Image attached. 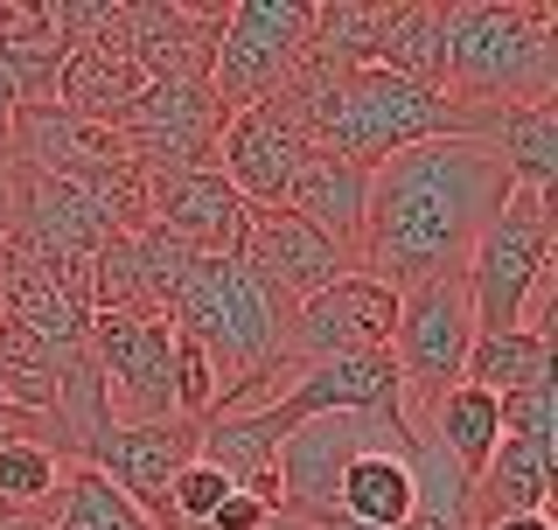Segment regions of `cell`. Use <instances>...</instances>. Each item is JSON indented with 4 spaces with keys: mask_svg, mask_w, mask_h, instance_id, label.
<instances>
[{
    "mask_svg": "<svg viewBox=\"0 0 558 530\" xmlns=\"http://www.w3.org/2000/svg\"><path fill=\"white\" fill-rule=\"evenodd\" d=\"M510 203V174L482 140H426L371 168V217H363V273L391 293L453 279L475 238Z\"/></svg>",
    "mask_w": 558,
    "mask_h": 530,
    "instance_id": "obj_1",
    "label": "cell"
},
{
    "mask_svg": "<svg viewBox=\"0 0 558 530\" xmlns=\"http://www.w3.org/2000/svg\"><path fill=\"white\" fill-rule=\"evenodd\" d=\"M558 28L545 0H461L447 8V98L468 112L551 105Z\"/></svg>",
    "mask_w": 558,
    "mask_h": 530,
    "instance_id": "obj_2",
    "label": "cell"
},
{
    "mask_svg": "<svg viewBox=\"0 0 558 530\" xmlns=\"http://www.w3.org/2000/svg\"><path fill=\"white\" fill-rule=\"evenodd\" d=\"M488 112H468L440 92H418V84L391 77V70H349L328 98L322 127H314V147L336 154V161L377 168L405 147H426V140H482Z\"/></svg>",
    "mask_w": 558,
    "mask_h": 530,
    "instance_id": "obj_3",
    "label": "cell"
},
{
    "mask_svg": "<svg viewBox=\"0 0 558 530\" xmlns=\"http://www.w3.org/2000/svg\"><path fill=\"white\" fill-rule=\"evenodd\" d=\"M551 244H558L551 203L510 189V203L496 209V224L475 238V252H468V265H461L475 335H502V328L551 335V287H558Z\"/></svg>",
    "mask_w": 558,
    "mask_h": 530,
    "instance_id": "obj_4",
    "label": "cell"
},
{
    "mask_svg": "<svg viewBox=\"0 0 558 530\" xmlns=\"http://www.w3.org/2000/svg\"><path fill=\"white\" fill-rule=\"evenodd\" d=\"M307 28H314L307 0H238V8H223L209 63H203L217 112L231 119L244 105H266L293 77V63L307 57Z\"/></svg>",
    "mask_w": 558,
    "mask_h": 530,
    "instance_id": "obj_5",
    "label": "cell"
},
{
    "mask_svg": "<svg viewBox=\"0 0 558 530\" xmlns=\"http://www.w3.org/2000/svg\"><path fill=\"white\" fill-rule=\"evenodd\" d=\"M468 349H475V314H468V287L461 273L433 279V287L398 293V328H391V370L398 392H405V426L440 405L468 370Z\"/></svg>",
    "mask_w": 558,
    "mask_h": 530,
    "instance_id": "obj_6",
    "label": "cell"
},
{
    "mask_svg": "<svg viewBox=\"0 0 558 530\" xmlns=\"http://www.w3.org/2000/svg\"><path fill=\"white\" fill-rule=\"evenodd\" d=\"M112 133H119V147H126L140 182H168V174L209 168L223 112H217V98H209L203 77H154L147 92L112 119Z\"/></svg>",
    "mask_w": 558,
    "mask_h": 530,
    "instance_id": "obj_7",
    "label": "cell"
},
{
    "mask_svg": "<svg viewBox=\"0 0 558 530\" xmlns=\"http://www.w3.org/2000/svg\"><path fill=\"white\" fill-rule=\"evenodd\" d=\"M391 328H398V293L371 273H342L287 308V370L301 377L314 363L391 349Z\"/></svg>",
    "mask_w": 558,
    "mask_h": 530,
    "instance_id": "obj_8",
    "label": "cell"
},
{
    "mask_svg": "<svg viewBox=\"0 0 558 530\" xmlns=\"http://www.w3.org/2000/svg\"><path fill=\"white\" fill-rule=\"evenodd\" d=\"M105 398H119V426H168L174 419V328L147 314H92L84 328Z\"/></svg>",
    "mask_w": 558,
    "mask_h": 530,
    "instance_id": "obj_9",
    "label": "cell"
},
{
    "mask_svg": "<svg viewBox=\"0 0 558 530\" xmlns=\"http://www.w3.org/2000/svg\"><path fill=\"white\" fill-rule=\"evenodd\" d=\"M307 154H314V140L266 98V105H244V112L223 119L209 168L231 182V196L244 209H287V189L307 168Z\"/></svg>",
    "mask_w": 558,
    "mask_h": 530,
    "instance_id": "obj_10",
    "label": "cell"
},
{
    "mask_svg": "<svg viewBox=\"0 0 558 530\" xmlns=\"http://www.w3.org/2000/svg\"><path fill=\"white\" fill-rule=\"evenodd\" d=\"M196 461V426L189 419H168V426H105L92 447L77 454V468H92L98 482H112L147 523H161L168 509V482Z\"/></svg>",
    "mask_w": 558,
    "mask_h": 530,
    "instance_id": "obj_11",
    "label": "cell"
},
{
    "mask_svg": "<svg viewBox=\"0 0 558 530\" xmlns=\"http://www.w3.org/2000/svg\"><path fill=\"white\" fill-rule=\"evenodd\" d=\"M328 412H377V419H405V392H398V370L391 349H363V357H336V363H314L287 392L272 398L279 426H301V419H328Z\"/></svg>",
    "mask_w": 558,
    "mask_h": 530,
    "instance_id": "obj_12",
    "label": "cell"
},
{
    "mask_svg": "<svg viewBox=\"0 0 558 530\" xmlns=\"http://www.w3.org/2000/svg\"><path fill=\"white\" fill-rule=\"evenodd\" d=\"M244 258H252V273L287 300H307L314 287H328V279L363 273L356 252L328 244L314 224L293 217V209H244Z\"/></svg>",
    "mask_w": 558,
    "mask_h": 530,
    "instance_id": "obj_13",
    "label": "cell"
},
{
    "mask_svg": "<svg viewBox=\"0 0 558 530\" xmlns=\"http://www.w3.org/2000/svg\"><path fill=\"white\" fill-rule=\"evenodd\" d=\"M147 224L182 238L196 258H244V203L217 168H189L168 182H147Z\"/></svg>",
    "mask_w": 558,
    "mask_h": 530,
    "instance_id": "obj_14",
    "label": "cell"
},
{
    "mask_svg": "<svg viewBox=\"0 0 558 530\" xmlns=\"http://www.w3.org/2000/svg\"><path fill=\"white\" fill-rule=\"evenodd\" d=\"M412 433H391L377 447H363L336 482V517L363 530H405L418 509V468H412Z\"/></svg>",
    "mask_w": 558,
    "mask_h": 530,
    "instance_id": "obj_15",
    "label": "cell"
},
{
    "mask_svg": "<svg viewBox=\"0 0 558 530\" xmlns=\"http://www.w3.org/2000/svg\"><path fill=\"white\" fill-rule=\"evenodd\" d=\"M287 209L301 224H314L328 244H342V252H363V217H371V168L356 161H336V154L314 147L307 168L293 174L287 189ZM363 265V258H356Z\"/></svg>",
    "mask_w": 558,
    "mask_h": 530,
    "instance_id": "obj_16",
    "label": "cell"
},
{
    "mask_svg": "<svg viewBox=\"0 0 558 530\" xmlns=\"http://www.w3.org/2000/svg\"><path fill=\"white\" fill-rule=\"evenodd\" d=\"M482 147L502 161L510 189L551 203V182H558V105H517V112H488Z\"/></svg>",
    "mask_w": 558,
    "mask_h": 530,
    "instance_id": "obj_17",
    "label": "cell"
},
{
    "mask_svg": "<svg viewBox=\"0 0 558 530\" xmlns=\"http://www.w3.org/2000/svg\"><path fill=\"white\" fill-rule=\"evenodd\" d=\"M371 63L418 84V92L447 98V8H433V0H398V8H384V35H377Z\"/></svg>",
    "mask_w": 558,
    "mask_h": 530,
    "instance_id": "obj_18",
    "label": "cell"
},
{
    "mask_svg": "<svg viewBox=\"0 0 558 530\" xmlns=\"http://www.w3.org/2000/svg\"><path fill=\"white\" fill-rule=\"evenodd\" d=\"M551 447H531V439H496L488 468L475 474V523H496V517H545L551 503Z\"/></svg>",
    "mask_w": 558,
    "mask_h": 530,
    "instance_id": "obj_19",
    "label": "cell"
},
{
    "mask_svg": "<svg viewBox=\"0 0 558 530\" xmlns=\"http://www.w3.org/2000/svg\"><path fill=\"white\" fill-rule=\"evenodd\" d=\"M412 439H426L440 461H453L468 482H475L488 468V454H496V439H502V405L488 392H475V384H453V392L412 426Z\"/></svg>",
    "mask_w": 558,
    "mask_h": 530,
    "instance_id": "obj_20",
    "label": "cell"
},
{
    "mask_svg": "<svg viewBox=\"0 0 558 530\" xmlns=\"http://www.w3.org/2000/svg\"><path fill=\"white\" fill-rule=\"evenodd\" d=\"M545 377H551V335H537V328L475 335L468 370H461V384H475V392H488V398H510V392L545 384Z\"/></svg>",
    "mask_w": 558,
    "mask_h": 530,
    "instance_id": "obj_21",
    "label": "cell"
},
{
    "mask_svg": "<svg viewBox=\"0 0 558 530\" xmlns=\"http://www.w3.org/2000/svg\"><path fill=\"white\" fill-rule=\"evenodd\" d=\"M43 530H154L140 509L119 496L112 482H98L92 468H77V461H63V482H57V496L43 503Z\"/></svg>",
    "mask_w": 558,
    "mask_h": 530,
    "instance_id": "obj_22",
    "label": "cell"
},
{
    "mask_svg": "<svg viewBox=\"0 0 558 530\" xmlns=\"http://www.w3.org/2000/svg\"><path fill=\"white\" fill-rule=\"evenodd\" d=\"M377 35H384V8L371 0H328V8H314V28H307V57L322 70H371L377 57Z\"/></svg>",
    "mask_w": 558,
    "mask_h": 530,
    "instance_id": "obj_23",
    "label": "cell"
},
{
    "mask_svg": "<svg viewBox=\"0 0 558 530\" xmlns=\"http://www.w3.org/2000/svg\"><path fill=\"white\" fill-rule=\"evenodd\" d=\"M63 482V461L43 447V439H22V447H0V503L8 509H43Z\"/></svg>",
    "mask_w": 558,
    "mask_h": 530,
    "instance_id": "obj_24",
    "label": "cell"
},
{
    "mask_svg": "<svg viewBox=\"0 0 558 530\" xmlns=\"http://www.w3.org/2000/svg\"><path fill=\"white\" fill-rule=\"evenodd\" d=\"M496 405H502V433H510V439H531V447H551L558 454V392H551V377L545 384H523V392L496 398Z\"/></svg>",
    "mask_w": 558,
    "mask_h": 530,
    "instance_id": "obj_25",
    "label": "cell"
},
{
    "mask_svg": "<svg viewBox=\"0 0 558 530\" xmlns=\"http://www.w3.org/2000/svg\"><path fill=\"white\" fill-rule=\"evenodd\" d=\"M14 119H22V98H14L8 70H0V161H8V140H14Z\"/></svg>",
    "mask_w": 558,
    "mask_h": 530,
    "instance_id": "obj_26",
    "label": "cell"
},
{
    "mask_svg": "<svg viewBox=\"0 0 558 530\" xmlns=\"http://www.w3.org/2000/svg\"><path fill=\"white\" fill-rule=\"evenodd\" d=\"M0 238H14V161H0Z\"/></svg>",
    "mask_w": 558,
    "mask_h": 530,
    "instance_id": "obj_27",
    "label": "cell"
},
{
    "mask_svg": "<svg viewBox=\"0 0 558 530\" xmlns=\"http://www.w3.org/2000/svg\"><path fill=\"white\" fill-rule=\"evenodd\" d=\"M482 530H551V517H496V523H482Z\"/></svg>",
    "mask_w": 558,
    "mask_h": 530,
    "instance_id": "obj_28",
    "label": "cell"
},
{
    "mask_svg": "<svg viewBox=\"0 0 558 530\" xmlns=\"http://www.w3.org/2000/svg\"><path fill=\"white\" fill-rule=\"evenodd\" d=\"M168 530H174V523H168ZM266 530H293V523H287V517H272V523H266Z\"/></svg>",
    "mask_w": 558,
    "mask_h": 530,
    "instance_id": "obj_29",
    "label": "cell"
}]
</instances>
